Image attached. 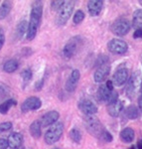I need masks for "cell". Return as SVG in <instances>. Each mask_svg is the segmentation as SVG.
Instances as JSON below:
<instances>
[{
    "mask_svg": "<svg viewBox=\"0 0 142 149\" xmlns=\"http://www.w3.org/2000/svg\"><path fill=\"white\" fill-rule=\"evenodd\" d=\"M43 16V2L40 0H36L32 3L30 12V21L28 23V31L26 37L29 41L35 39L36 35L39 30L41 21Z\"/></svg>",
    "mask_w": 142,
    "mask_h": 149,
    "instance_id": "6da1fadb",
    "label": "cell"
},
{
    "mask_svg": "<svg viewBox=\"0 0 142 149\" xmlns=\"http://www.w3.org/2000/svg\"><path fill=\"white\" fill-rule=\"evenodd\" d=\"M84 124H85L86 130L93 136H95L97 138L105 130L103 128L102 122L100 121V119L95 117V115H86L85 118H84Z\"/></svg>",
    "mask_w": 142,
    "mask_h": 149,
    "instance_id": "7a4b0ae2",
    "label": "cell"
},
{
    "mask_svg": "<svg viewBox=\"0 0 142 149\" xmlns=\"http://www.w3.org/2000/svg\"><path fill=\"white\" fill-rule=\"evenodd\" d=\"M63 132H64V124L62 122H57V123L53 124V125L46 131L45 133V142L48 145H52V144L58 142L61 139Z\"/></svg>",
    "mask_w": 142,
    "mask_h": 149,
    "instance_id": "3957f363",
    "label": "cell"
},
{
    "mask_svg": "<svg viewBox=\"0 0 142 149\" xmlns=\"http://www.w3.org/2000/svg\"><path fill=\"white\" fill-rule=\"evenodd\" d=\"M74 7V1H65L64 5L61 7L57 14L56 23L58 26H64L66 25L69 21L70 17L72 16Z\"/></svg>",
    "mask_w": 142,
    "mask_h": 149,
    "instance_id": "277c9868",
    "label": "cell"
},
{
    "mask_svg": "<svg viewBox=\"0 0 142 149\" xmlns=\"http://www.w3.org/2000/svg\"><path fill=\"white\" fill-rule=\"evenodd\" d=\"M81 45V38L80 36H74L72 37L68 42L65 44L64 48H63V56L66 59H71L74 55L77 54V52L79 51V48Z\"/></svg>",
    "mask_w": 142,
    "mask_h": 149,
    "instance_id": "5b68a950",
    "label": "cell"
},
{
    "mask_svg": "<svg viewBox=\"0 0 142 149\" xmlns=\"http://www.w3.org/2000/svg\"><path fill=\"white\" fill-rule=\"evenodd\" d=\"M130 28H131V24L127 19L118 18L111 24L110 30H111V32L113 33L114 35L121 37V36L126 35L127 33L129 32Z\"/></svg>",
    "mask_w": 142,
    "mask_h": 149,
    "instance_id": "8992f818",
    "label": "cell"
},
{
    "mask_svg": "<svg viewBox=\"0 0 142 149\" xmlns=\"http://www.w3.org/2000/svg\"><path fill=\"white\" fill-rule=\"evenodd\" d=\"M108 51L115 55H124L128 50V45L125 41L120 39H112L107 43Z\"/></svg>",
    "mask_w": 142,
    "mask_h": 149,
    "instance_id": "52a82bcc",
    "label": "cell"
},
{
    "mask_svg": "<svg viewBox=\"0 0 142 149\" xmlns=\"http://www.w3.org/2000/svg\"><path fill=\"white\" fill-rule=\"evenodd\" d=\"M141 83H142L141 76L138 72L134 74H132V77L129 79L128 84H127V88H126V93H127V95H128V97H132L135 95L138 88H140Z\"/></svg>",
    "mask_w": 142,
    "mask_h": 149,
    "instance_id": "ba28073f",
    "label": "cell"
},
{
    "mask_svg": "<svg viewBox=\"0 0 142 149\" xmlns=\"http://www.w3.org/2000/svg\"><path fill=\"white\" fill-rule=\"evenodd\" d=\"M42 107V100L38 97H29L22 102L21 111L28 112L31 110H37Z\"/></svg>",
    "mask_w": 142,
    "mask_h": 149,
    "instance_id": "9c48e42d",
    "label": "cell"
},
{
    "mask_svg": "<svg viewBox=\"0 0 142 149\" xmlns=\"http://www.w3.org/2000/svg\"><path fill=\"white\" fill-rule=\"evenodd\" d=\"M80 79H81V72L77 69L73 70L71 74L69 76L68 80L66 81V84H65V88H66L67 92L74 93L77 90V86H78V84L80 81Z\"/></svg>",
    "mask_w": 142,
    "mask_h": 149,
    "instance_id": "30bf717a",
    "label": "cell"
},
{
    "mask_svg": "<svg viewBox=\"0 0 142 149\" xmlns=\"http://www.w3.org/2000/svg\"><path fill=\"white\" fill-rule=\"evenodd\" d=\"M79 109L85 115H95L97 112V107L90 100L84 98L79 102Z\"/></svg>",
    "mask_w": 142,
    "mask_h": 149,
    "instance_id": "8fae6325",
    "label": "cell"
},
{
    "mask_svg": "<svg viewBox=\"0 0 142 149\" xmlns=\"http://www.w3.org/2000/svg\"><path fill=\"white\" fill-rule=\"evenodd\" d=\"M59 118H60V113L57 110H50V111L46 112L45 114H43V116L41 117L40 119L41 125H42V127L52 126L53 124L57 123Z\"/></svg>",
    "mask_w": 142,
    "mask_h": 149,
    "instance_id": "7c38bea8",
    "label": "cell"
},
{
    "mask_svg": "<svg viewBox=\"0 0 142 149\" xmlns=\"http://www.w3.org/2000/svg\"><path fill=\"white\" fill-rule=\"evenodd\" d=\"M128 80V70L126 68H119L113 74V84L115 86H120L124 85Z\"/></svg>",
    "mask_w": 142,
    "mask_h": 149,
    "instance_id": "4fadbf2b",
    "label": "cell"
},
{
    "mask_svg": "<svg viewBox=\"0 0 142 149\" xmlns=\"http://www.w3.org/2000/svg\"><path fill=\"white\" fill-rule=\"evenodd\" d=\"M9 147L11 149H19L22 147L23 144V136L19 132H12L7 138Z\"/></svg>",
    "mask_w": 142,
    "mask_h": 149,
    "instance_id": "5bb4252c",
    "label": "cell"
},
{
    "mask_svg": "<svg viewBox=\"0 0 142 149\" xmlns=\"http://www.w3.org/2000/svg\"><path fill=\"white\" fill-rule=\"evenodd\" d=\"M103 8V1L102 0H90L88 2V10L90 16H98Z\"/></svg>",
    "mask_w": 142,
    "mask_h": 149,
    "instance_id": "9a60e30c",
    "label": "cell"
},
{
    "mask_svg": "<svg viewBox=\"0 0 142 149\" xmlns=\"http://www.w3.org/2000/svg\"><path fill=\"white\" fill-rule=\"evenodd\" d=\"M110 71V66L108 64L103 65V66L100 67L95 70V74H93V80L95 83H102L106 79V77L108 76Z\"/></svg>",
    "mask_w": 142,
    "mask_h": 149,
    "instance_id": "2e32d148",
    "label": "cell"
},
{
    "mask_svg": "<svg viewBox=\"0 0 142 149\" xmlns=\"http://www.w3.org/2000/svg\"><path fill=\"white\" fill-rule=\"evenodd\" d=\"M123 109V102L122 100H116L115 102H112L110 104H108L107 107V111L109 113L110 116L112 117H117L120 114V112Z\"/></svg>",
    "mask_w": 142,
    "mask_h": 149,
    "instance_id": "e0dca14e",
    "label": "cell"
},
{
    "mask_svg": "<svg viewBox=\"0 0 142 149\" xmlns=\"http://www.w3.org/2000/svg\"><path fill=\"white\" fill-rule=\"evenodd\" d=\"M29 130H30L31 135H32L35 139L40 138L41 135H42V125H41L40 120L33 121L32 123L30 124Z\"/></svg>",
    "mask_w": 142,
    "mask_h": 149,
    "instance_id": "ac0fdd59",
    "label": "cell"
},
{
    "mask_svg": "<svg viewBox=\"0 0 142 149\" xmlns=\"http://www.w3.org/2000/svg\"><path fill=\"white\" fill-rule=\"evenodd\" d=\"M112 92L107 90V88L105 86V85H102L98 88L97 90V98L100 102H108L109 100L110 95H111Z\"/></svg>",
    "mask_w": 142,
    "mask_h": 149,
    "instance_id": "d6986e66",
    "label": "cell"
},
{
    "mask_svg": "<svg viewBox=\"0 0 142 149\" xmlns=\"http://www.w3.org/2000/svg\"><path fill=\"white\" fill-rule=\"evenodd\" d=\"M19 68V62L15 59H10L3 65V71L7 74H12Z\"/></svg>",
    "mask_w": 142,
    "mask_h": 149,
    "instance_id": "ffe728a7",
    "label": "cell"
},
{
    "mask_svg": "<svg viewBox=\"0 0 142 149\" xmlns=\"http://www.w3.org/2000/svg\"><path fill=\"white\" fill-rule=\"evenodd\" d=\"M120 138L125 143H130L134 139V131L130 127H125L120 132Z\"/></svg>",
    "mask_w": 142,
    "mask_h": 149,
    "instance_id": "44dd1931",
    "label": "cell"
},
{
    "mask_svg": "<svg viewBox=\"0 0 142 149\" xmlns=\"http://www.w3.org/2000/svg\"><path fill=\"white\" fill-rule=\"evenodd\" d=\"M132 26L135 30H142V9H137L133 13Z\"/></svg>",
    "mask_w": 142,
    "mask_h": 149,
    "instance_id": "7402d4cb",
    "label": "cell"
},
{
    "mask_svg": "<svg viewBox=\"0 0 142 149\" xmlns=\"http://www.w3.org/2000/svg\"><path fill=\"white\" fill-rule=\"evenodd\" d=\"M12 10V2L11 1H3L0 6V20H3L5 19L7 16L10 14Z\"/></svg>",
    "mask_w": 142,
    "mask_h": 149,
    "instance_id": "603a6c76",
    "label": "cell"
},
{
    "mask_svg": "<svg viewBox=\"0 0 142 149\" xmlns=\"http://www.w3.org/2000/svg\"><path fill=\"white\" fill-rule=\"evenodd\" d=\"M28 21L27 20H22L20 21L17 26H16V35L19 39L23 38V36L25 34H27V31H28Z\"/></svg>",
    "mask_w": 142,
    "mask_h": 149,
    "instance_id": "cb8c5ba5",
    "label": "cell"
},
{
    "mask_svg": "<svg viewBox=\"0 0 142 149\" xmlns=\"http://www.w3.org/2000/svg\"><path fill=\"white\" fill-rule=\"evenodd\" d=\"M17 104V102H16L14 98H9V100H5L4 102H2L0 104V113L1 114H6L7 112L10 110L12 107Z\"/></svg>",
    "mask_w": 142,
    "mask_h": 149,
    "instance_id": "d4e9b609",
    "label": "cell"
},
{
    "mask_svg": "<svg viewBox=\"0 0 142 149\" xmlns=\"http://www.w3.org/2000/svg\"><path fill=\"white\" fill-rule=\"evenodd\" d=\"M69 136L71 138V140L74 143H80L81 141V138H83V134H81V129L78 128V127H73L70 130Z\"/></svg>",
    "mask_w": 142,
    "mask_h": 149,
    "instance_id": "484cf974",
    "label": "cell"
},
{
    "mask_svg": "<svg viewBox=\"0 0 142 149\" xmlns=\"http://www.w3.org/2000/svg\"><path fill=\"white\" fill-rule=\"evenodd\" d=\"M125 114H126L127 118L129 119H136L138 117V109H136L134 105H129L126 109H125Z\"/></svg>",
    "mask_w": 142,
    "mask_h": 149,
    "instance_id": "4316f807",
    "label": "cell"
},
{
    "mask_svg": "<svg viewBox=\"0 0 142 149\" xmlns=\"http://www.w3.org/2000/svg\"><path fill=\"white\" fill-rule=\"evenodd\" d=\"M108 57L107 56H105V55H100L97 58V60L95 61V64H93V67L95 68H100V67H102L103 66V65H106L108 63Z\"/></svg>",
    "mask_w": 142,
    "mask_h": 149,
    "instance_id": "83f0119b",
    "label": "cell"
},
{
    "mask_svg": "<svg viewBox=\"0 0 142 149\" xmlns=\"http://www.w3.org/2000/svg\"><path fill=\"white\" fill-rule=\"evenodd\" d=\"M85 17H86V15H85V13H84L83 10L76 11V13H74V16H73V22H74V24H76V25H78V24H81L84 21Z\"/></svg>",
    "mask_w": 142,
    "mask_h": 149,
    "instance_id": "f1b7e54d",
    "label": "cell"
},
{
    "mask_svg": "<svg viewBox=\"0 0 142 149\" xmlns=\"http://www.w3.org/2000/svg\"><path fill=\"white\" fill-rule=\"evenodd\" d=\"M98 139H100V141H102V142L108 143V142H111V141L113 140V137H112L110 132H108L107 130H104L102 134H100V136L98 137Z\"/></svg>",
    "mask_w": 142,
    "mask_h": 149,
    "instance_id": "f546056e",
    "label": "cell"
},
{
    "mask_svg": "<svg viewBox=\"0 0 142 149\" xmlns=\"http://www.w3.org/2000/svg\"><path fill=\"white\" fill-rule=\"evenodd\" d=\"M21 78H22V80L24 81H30L31 79L33 78V72L31 69H25L22 71V73H21Z\"/></svg>",
    "mask_w": 142,
    "mask_h": 149,
    "instance_id": "4dcf8cb0",
    "label": "cell"
},
{
    "mask_svg": "<svg viewBox=\"0 0 142 149\" xmlns=\"http://www.w3.org/2000/svg\"><path fill=\"white\" fill-rule=\"evenodd\" d=\"M13 124L11 121H5V122H1L0 123V133H3V132L9 131L12 128Z\"/></svg>",
    "mask_w": 142,
    "mask_h": 149,
    "instance_id": "1f68e13d",
    "label": "cell"
},
{
    "mask_svg": "<svg viewBox=\"0 0 142 149\" xmlns=\"http://www.w3.org/2000/svg\"><path fill=\"white\" fill-rule=\"evenodd\" d=\"M65 1H62V0H54V1H51V8L52 10L54 11H59L61 9V7L64 5Z\"/></svg>",
    "mask_w": 142,
    "mask_h": 149,
    "instance_id": "d6a6232c",
    "label": "cell"
},
{
    "mask_svg": "<svg viewBox=\"0 0 142 149\" xmlns=\"http://www.w3.org/2000/svg\"><path fill=\"white\" fill-rule=\"evenodd\" d=\"M4 43H5V34H4L3 29L0 27V50L2 49Z\"/></svg>",
    "mask_w": 142,
    "mask_h": 149,
    "instance_id": "836d02e7",
    "label": "cell"
},
{
    "mask_svg": "<svg viewBox=\"0 0 142 149\" xmlns=\"http://www.w3.org/2000/svg\"><path fill=\"white\" fill-rule=\"evenodd\" d=\"M44 83H45V78H42V80L37 81L35 85V91H41L42 88L44 86Z\"/></svg>",
    "mask_w": 142,
    "mask_h": 149,
    "instance_id": "e575fe53",
    "label": "cell"
},
{
    "mask_svg": "<svg viewBox=\"0 0 142 149\" xmlns=\"http://www.w3.org/2000/svg\"><path fill=\"white\" fill-rule=\"evenodd\" d=\"M9 147V144L7 139L0 138V149H7Z\"/></svg>",
    "mask_w": 142,
    "mask_h": 149,
    "instance_id": "d590c367",
    "label": "cell"
},
{
    "mask_svg": "<svg viewBox=\"0 0 142 149\" xmlns=\"http://www.w3.org/2000/svg\"><path fill=\"white\" fill-rule=\"evenodd\" d=\"M9 92V88H7V86L3 85L2 83H0V95H4L5 93H8Z\"/></svg>",
    "mask_w": 142,
    "mask_h": 149,
    "instance_id": "8d00e7d4",
    "label": "cell"
},
{
    "mask_svg": "<svg viewBox=\"0 0 142 149\" xmlns=\"http://www.w3.org/2000/svg\"><path fill=\"white\" fill-rule=\"evenodd\" d=\"M105 86L107 88L108 91H110V92H113V81H107L106 84H105Z\"/></svg>",
    "mask_w": 142,
    "mask_h": 149,
    "instance_id": "74e56055",
    "label": "cell"
},
{
    "mask_svg": "<svg viewBox=\"0 0 142 149\" xmlns=\"http://www.w3.org/2000/svg\"><path fill=\"white\" fill-rule=\"evenodd\" d=\"M133 37L135 39H142V30H135L133 34Z\"/></svg>",
    "mask_w": 142,
    "mask_h": 149,
    "instance_id": "f35d334b",
    "label": "cell"
},
{
    "mask_svg": "<svg viewBox=\"0 0 142 149\" xmlns=\"http://www.w3.org/2000/svg\"><path fill=\"white\" fill-rule=\"evenodd\" d=\"M138 105H139V109H140V111L142 112V95L138 98Z\"/></svg>",
    "mask_w": 142,
    "mask_h": 149,
    "instance_id": "ab89813d",
    "label": "cell"
},
{
    "mask_svg": "<svg viewBox=\"0 0 142 149\" xmlns=\"http://www.w3.org/2000/svg\"><path fill=\"white\" fill-rule=\"evenodd\" d=\"M137 148H138V149H142V139H140V140L137 142Z\"/></svg>",
    "mask_w": 142,
    "mask_h": 149,
    "instance_id": "60d3db41",
    "label": "cell"
},
{
    "mask_svg": "<svg viewBox=\"0 0 142 149\" xmlns=\"http://www.w3.org/2000/svg\"><path fill=\"white\" fill-rule=\"evenodd\" d=\"M140 91H141V93H142V83H141V86H140Z\"/></svg>",
    "mask_w": 142,
    "mask_h": 149,
    "instance_id": "b9f144b4",
    "label": "cell"
},
{
    "mask_svg": "<svg viewBox=\"0 0 142 149\" xmlns=\"http://www.w3.org/2000/svg\"><path fill=\"white\" fill-rule=\"evenodd\" d=\"M53 149H60V148H58V147H56V148H53Z\"/></svg>",
    "mask_w": 142,
    "mask_h": 149,
    "instance_id": "7bdbcfd3",
    "label": "cell"
},
{
    "mask_svg": "<svg viewBox=\"0 0 142 149\" xmlns=\"http://www.w3.org/2000/svg\"><path fill=\"white\" fill-rule=\"evenodd\" d=\"M139 3H140V4H141V5H142V1H140V2H139Z\"/></svg>",
    "mask_w": 142,
    "mask_h": 149,
    "instance_id": "ee69618b",
    "label": "cell"
},
{
    "mask_svg": "<svg viewBox=\"0 0 142 149\" xmlns=\"http://www.w3.org/2000/svg\"><path fill=\"white\" fill-rule=\"evenodd\" d=\"M130 149H135V147H132V148H130Z\"/></svg>",
    "mask_w": 142,
    "mask_h": 149,
    "instance_id": "f6af8a7d",
    "label": "cell"
},
{
    "mask_svg": "<svg viewBox=\"0 0 142 149\" xmlns=\"http://www.w3.org/2000/svg\"><path fill=\"white\" fill-rule=\"evenodd\" d=\"M19 149H24V148H19Z\"/></svg>",
    "mask_w": 142,
    "mask_h": 149,
    "instance_id": "bcb514c9",
    "label": "cell"
},
{
    "mask_svg": "<svg viewBox=\"0 0 142 149\" xmlns=\"http://www.w3.org/2000/svg\"><path fill=\"white\" fill-rule=\"evenodd\" d=\"M141 62H142V57H141Z\"/></svg>",
    "mask_w": 142,
    "mask_h": 149,
    "instance_id": "7dc6e473",
    "label": "cell"
}]
</instances>
